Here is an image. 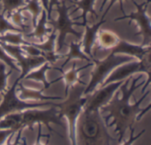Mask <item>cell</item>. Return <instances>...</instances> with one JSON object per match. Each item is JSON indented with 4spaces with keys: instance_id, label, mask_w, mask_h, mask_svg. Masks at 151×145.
<instances>
[{
    "instance_id": "1",
    "label": "cell",
    "mask_w": 151,
    "mask_h": 145,
    "mask_svg": "<svg viewBox=\"0 0 151 145\" xmlns=\"http://www.w3.org/2000/svg\"><path fill=\"white\" fill-rule=\"evenodd\" d=\"M142 77L141 75L139 77L133 78V82L131 84L130 88H128V85L132 78L128 77L125 80L122 85L119 87L122 92V97L119 98V92L114 93L111 100L104 107L100 108V112L107 113L108 114L104 117V122L107 128L115 127L114 132L118 135V143L121 144V142L125 138V135L127 131L132 129L137 122V118L139 114L142 111L140 106L142 101L147 98L150 94V91H147L144 95H142L140 100H136L134 104L130 103V99L133 96L134 92L142 85H137V81Z\"/></svg>"
},
{
    "instance_id": "2",
    "label": "cell",
    "mask_w": 151,
    "mask_h": 145,
    "mask_svg": "<svg viewBox=\"0 0 151 145\" xmlns=\"http://www.w3.org/2000/svg\"><path fill=\"white\" fill-rule=\"evenodd\" d=\"M58 112V108L56 106H51L46 110L32 108L10 114L0 120V129H12L17 133L19 129L28 128L29 130L34 131V126L35 124H43L50 133H57L50 125L52 123L64 127L61 122L62 118L59 116Z\"/></svg>"
},
{
    "instance_id": "3",
    "label": "cell",
    "mask_w": 151,
    "mask_h": 145,
    "mask_svg": "<svg viewBox=\"0 0 151 145\" xmlns=\"http://www.w3.org/2000/svg\"><path fill=\"white\" fill-rule=\"evenodd\" d=\"M111 141L116 139L109 134L101 112L83 109L77 121L76 144L111 145Z\"/></svg>"
},
{
    "instance_id": "4",
    "label": "cell",
    "mask_w": 151,
    "mask_h": 145,
    "mask_svg": "<svg viewBox=\"0 0 151 145\" xmlns=\"http://www.w3.org/2000/svg\"><path fill=\"white\" fill-rule=\"evenodd\" d=\"M86 84H76L67 92V99L61 103H56L59 116L65 117L68 122L69 138L72 145L76 144V126L79 115L84 108L88 100V95L83 96Z\"/></svg>"
},
{
    "instance_id": "5",
    "label": "cell",
    "mask_w": 151,
    "mask_h": 145,
    "mask_svg": "<svg viewBox=\"0 0 151 145\" xmlns=\"http://www.w3.org/2000/svg\"><path fill=\"white\" fill-rule=\"evenodd\" d=\"M134 57L129 55H119L118 54L110 53L104 59L94 61L95 68L90 73V81L88 85H86L83 91V96L91 94L96 91V87L104 83L106 77L112 72L114 69L122 65L124 63L133 62Z\"/></svg>"
},
{
    "instance_id": "6",
    "label": "cell",
    "mask_w": 151,
    "mask_h": 145,
    "mask_svg": "<svg viewBox=\"0 0 151 145\" xmlns=\"http://www.w3.org/2000/svg\"><path fill=\"white\" fill-rule=\"evenodd\" d=\"M19 83V80L17 78L12 84V85L3 93V100H1L0 101V120L10 114L19 113L32 108H40L44 106H56V103H53L51 101L31 103L21 100L17 94V86Z\"/></svg>"
},
{
    "instance_id": "7",
    "label": "cell",
    "mask_w": 151,
    "mask_h": 145,
    "mask_svg": "<svg viewBox=\"0 0 151 145\" xmlns=\"http://www.w3.org/2000/svg\"><path fill=\"white\" fill-rule=\"evenodd\" d=\"M66 0H62L61 1V5L58 4L57 5V11L58 13V18L57 19H52L50 18V20L47 21V24H50L53 26V30L55 32L58 33V35H57V39H58V48L56 49V52L60 51L64 46H65V38L66 35L71 33L73 34L77 40H80L81 37V33L75 31L73 28V25H77V26H82V23L80 22H75L72 19H70L69 18V14H68V10L70 9V7L66 6L65 4Z\"/></svg>"
},
{
    "instance_id": "8",
    "label": "cell",
    "mask_w": 151,
    "mask_h": 145,
    "mask_svg": "<svg viewBox=\"0 0 151 145\" xmlns=\"http://www.w3.org/2000/svg\"><path fill=\"white\" fill-rule=\"evenodd\" d=\"M146 73L148 79L151 78V62L150 55L144 57L142 60L136 62L127 63L122 65H119L106 77L101 86H104L108 84L126 80L129 77H131L135 73Z\"/></svg>"
},
{
    "instance_id": "9",
    "label": "cell",
    "mask_w": 151,
    "mask_h": 145,
    "mask_svg": "<svg viewBox=\"0 0 151 145\" xmlns=\"http://www.w3.org/2000/svg\"><path fill=\"white\" fill-rule=\"evenodd\" d=\"M133 4L137 8L136 11L131 12L129 14H124L121 17L115 18L114 21H120L123 19L134 20L139 26V32L134 33V35H142V46L148 47L150 46L151 42V26L150 18L147 14V9L150 3V0H147L141 4H137L134 0H131Z\"/></svg>"
},
{
    "instance_id": "10",
    "label": "cell",
    "mask_w": 151,
    "mask_h": 145,
    "mask_svg": "<svg viewBox=\"0 0 151 145\" xmlns=\"http://www.w3.org/2000/svg\"><path fill=\"white\" fill-rule=\"evenodd\" d=\"M0 46L12 56L15 59L16 63L19 65L21 73L18 79L22 80L30 71L35 69H37L44 63L46 60L42 56H30L26 55L22 50L20 46H14L6 44L0 41Z\"/></svg>"
},
{
    "instance_id": "11",
    "label": "cell",
    "mask_w": 151,
    "mask_h": 145,
    "mask_svg": "<svg viewBox=\"0 0 151 145\" xmlns=\"http://www.w3.org/2000/svg\"><path fill=\"white\" fill-rule=\"evenodd\" d=\"M125 80L108 84L104 86H101L100 89L94 91L91 94L88 95V100L83 109L89 111L100 110V108L105 106L113 97L114 93L119 89Z\"/></svg>"
},
{
    "instance_id": "12",
    "label": "cell",
    "mask_w": 151,
    "mask_h": 145,
    "mask_svg": "<svg viewBox=\"0 0 151 145\" xmlns=\"http://www.w3.org/2000/svg\"><path fill=\"white\" fill-rule=\"evenodd\" d=\"M111 53L125 54L138 60H142L144 57L150 55V46L143 47L142 45H135L120 39L119 43L111 49Z\"/></svg>"
},
{
    "instance_id": "13",
    "label": "cell",
    "mask_w": 151,
    "mask_h": 145,
    "mask_svg": "<svg viewBox=\"0 0 151 145\" xmlns=\"http://www.w3.org/2000/svg\"><path fill=\"white\" fill-rule=\"evenodd\" d=\"M56 40H57V32L53 30L48 35L46 41H43L42 42H39V43H36V42H30V43L33 46H35L36 48L42 51V56L44 57L47 63H53L57 60L64 56V55H58L56 54V50H55Z\"/></svg>"
},
{
    "instance_id": "14",
    "label": "cell",
    "mask_w": 151,
    "mask_h": 145,
    "mask_svg": "<svg viewBox=\"0 0 151 145\" xmlns=\"http://www.w3.org/2000/svg\"><path fill=\"white\" fill-rule=\"evenodd\" d=\"M105 16H102V18L100 19L99 22L96 24L93 25L92 26H88V25L85 26V33L83 35V40H82V50L83 52L89 56V58L94 60L93 54H92V48L96 41L97 37V33L100 30V27L102 25H104L107 20L104 19Z\"/></svg>"
},
{
    "instance_id": "15",
    "label": "cell",
    "mask_w": 151,
    "mask_h": 145,
    "mask_svg": "<svg viewBox=\"0 0 151 145\" xmlns=\"http://www.w3.org/2000/svg\"><path fill=\"white\" fill-rule=\"evenodd\" d=\"M94 63H90L83 67H81L79 69L76 68V63H73L72 68L67 71V72H64L63 71V69L62 68H55L56 70H59L61 73H62V77H58L56 79V81H59L60 79H63L64 82H65V96L67 95V92H68V90L73 86L74 85L76 84H85L84 82H82L80 77H79V72L81 70H84L91 65H93Z\"/></svg>"
},
{
    "instance_id": "16",
    "label": "cell",
    "mask_w": 151,
    "mask_h": 145,
    "mask_svg": "<svg viewBox=\"0 0 151 145\" xmlns=\"http://www.w3.org/2000/svg\"><path fill=\"white\" fill-rule=\"evenodd\" d=\"M17 91L19 92V98L21 100H37V101H49L62 100V97L58 96H46L42 93V88L41 90H35L25 87L22 84H18Z\"/></svg>"
},
{
    "instance_id": "17",
    "label": "cell",
    "mask_w": 151,
    "mask_h": 145,
    "mask_svg": "<svg viewBox=\"0 0 151 145\" xmlns=\"http://www.w3.org/2000/svg\"><path fill=\"white\" fill-rule=\"evenodd\" d=\"M47 11L45 10H42L40 18L37 20L36 25L34 26L35 29L33 32L29 33H23V37L26 38H36L39 40L40 42H42L44 41V38L46 36H48L50 33H51V29L48 28L46 26L47 25Z\"/></svg>"
},
{
    "instance_id": "18",
    "label": "cell",
    "mask_w": 151,
    "mask_h": 145,
    "mask_svg": "<svg viewBox=\"0 0 151 145\" xmlns=\"http://www.w3.org/2000/svg\"><path fill=\"white\" fill-rule=\"evenodd\" d=\"M97 33V47L96 48H102L104 50L113 48L119 41L120 38L117 33L112 31L102 29Z\"/></svg>"
},
{
    "instance_id": "19",
    "label": "cell",
    "mask_w": 151,
    "mask_h": 145,
    "mask_svg": "<svg viewBox=\"0 0 151 145\" xmlns=\"http://www.w3.org/2000/svg\"><path fill=\"white\" fill-rule=\"evenodd\" d=\"M52 67L50 66V63L46 62L42 65L38 67L37 70L30 71L23 79H26V80H35V81L42 83L43 84L42 90L44 91V90L48 89L52 84L56 83L55 80L52 81V82H48L47 78H46V72H47V70H49Z\"/></svg>"
},
{
    "instance_id": "20",
    "label": "cell",
    "mask_w": 151,
    "mask_h": 145,
    "mask_svg": "<svg viewBox=\"0 0 151 145\" xmlns=\"http://www.w3.org/2000/svg\"><path fill=\"white\" fill-rule=\"evenodd\" d=\"M82 42L79 41V42H75V41H71L70 45H69V52L65 55L66 56L65 61L64 62V63L62 64V66L60 68H64L70 61L74 60V59H80V60H85L87 62H90V63H94L95 59H91L88 56H87V55L82 52Z\"/></svg>"
},
{
    "instance_id": "21",
    "label": "cell",
    "mask_w": 151,
    "mask_h": 145,
    "mask_svg": "<svg viewBox=\"0 0 151 145\" xmlns=\"http://www.w3.org/2000/svg\"><path fill=\"white\" fill-rule=\"evenodd\" d=\"M70 3L77 5V8L73 11L75 12L78 10L81 9L82 10V15L79 16L78 18H74V20L79 19L81 18H82L83 22H82V26H85L87 25V14L88 12H90L93 16H96V18H98V14H96V11L94 9V4L96 2V0H80V1H73V0H67Z\"/></svg>"
},
{
    "instance_id": "22",
    "label": "cell",
    "mask_w": 151,
    "mask_h": 145,
    "mask_svg": "<svg viewBox=\"0 0 151 145\" xmlns=\"http://www.w3.org/2000/svg\"><path fill=\"white\" fill-rule=\"evenodd\" d=\"M19 10L20 11H27L31 14L33 26H35L36 25L39 16L41 15V13L42 11V8L40 0H26V4Z\"/></svg>"
},
{
    "instance_id": "23",
    "label": "cell",
    "mask_w": 151,
    "mask_h": 145,
    "mask_svg": "<svg viewBox=\"0 0 151 145\" xmlns=\"http://www.w3.org/2000/svg\"><path fill=\"white\" fill-rule=\"evenodd\" d=\"M0 41L14 46H23V45L30 44V42L24 40L23 33H15V32H8L0 35Z\"/></svg>"
},
{
    "instance_id": "24",
    "label": "cell",
    "mask_w": 151,
    "mask_h": 145,
    "mask_svg": "<svg viewBox=\"0 0 151 145\" xmlns=\"http://www.w3.org/2000/svg\"><path fill=\"white\" fill-rule=\"evenodd\" d=\"M3 9L2 12L4 14L8 13L10 15L16 10L20 9L26 4V0H0Z\"/></svg>"
},
{
    "instance_id": "25",
    "label": "cell",
    "mask_w": 151,
    "mask_h": 145,
    "mask_svg": "<svg viewBox=\"0 0 151 145\" xmlns=\"http://www.w3.org/2000/svg\"><path fill=\"white\" fill-rule=\"evenodd\" d=\"M7 32H15V33H23L21 29L12 24L5 17L4 14L0 12V35L7 33Z\"/></svg>"
},
{
    "instance_id": "26",
    "label": "cell",
    "mask_w": 151,
    "mask_h": 145,
    "mask_svg": "<svg viewBox=\"0 0 151 145\" xmlns=\"http://www.w3.org/2000/svg\"><path fill=\"white\" fill-rule=\"evenodd\" d=\"M0 61L10 67L12 70H19L17 67V63L13 57H12L1 46H0Z\"/></svg>"
},
{
    "instance_id": "27",
    "label": "cell",
    "mask_w": 151,
    "mask_h": 145,
    "mask_svg": "<svg viewBox=\"0 0 151 145\" xmlns=\"http://www.w3.org/2000/svg\"><path fill=\"white\" fill-rule=\"evenodd\" d=\"M9 18H11V19H12L13 25L16 26L17 27H19V29H21V30L23 31V33H24L25 29H27V28L28 27L27 26H26V25L24 24L25 18H24V16L21 14V11H20L19 10H17L16 11L12 12V13L10 15Z\"/></svg>"
},
{
    "instance_id": "28",
    "label": "cell",
    "mask_w": 151,
    "mask_h": 145,
    "mask_svg": "<svg viewBox=\"0 0 151 145\" xmlns=\"http://www.w3.org/2000/svg\"><path fill=\"white\" fill-rule=\"evenodd\" d=\"M11 74H12V70L7 72L5 69V65L4 63H0V92L1 93H4L7 90V79Z\"/></svg>"
},
{
    "instance_id": "29",
    "label": "cell",
    "mask_w": 151,
    "mask_h": 145,
    "mask_svg": "<svg viewBox=\"0 0 151 145\" xmlns=\"http://www.w3.org/2000/svg\"><path fill=\"white\" fill-rule=\"evenodd\" d=\"M21 48V50L27 55H30V56H42V53L41 50H39L38 48H36L35 46H33L31 43L28 44V45H23V46H20Z\"/></svg>"
},
{
    "instance_id": "30",
    "label": "cell",
    "mask_w": 151,
    "mask_h": 145,
    "mask_svg": "<svg viewBox=\"0 0 151 145\" xmlns=\"http://www.w3.org/2000/svg\"><path fill=\"white\" fill-rule=\"evenodd\" d=\"M131 132H130V136H129V139L127 141H126L122 145H133L134 144L135 141H137L144 133H145V129H142L137 136H134V127H133L132 129H130Z\"/></svg>"
},
{
    "instance_id": "31",
    "label": "cell",
    "mask_w": 151,
    "mask_h": 145,
    "mask_svg": "<svg viewBox=\"0 0 151 145\" xmlns=\"http://www.w3.org/2000/svg\"><path fill=\"white\" fill-rule=\"evenodd\" d=\"M108 1H110V4L108 5L107 9H106V11H105L107 13L109 12V11L111 9V7L113 6V4H114L116 2H119L120 10H121V11H122L123 14H126V13H125V11H124V9H123V1H129V0H104V2H103L102 4H101V7H100V12L104 10V5L106 4V3H107Z\"/></svg>"
},
{
    "instance_id": "32",
    "label": "cell",
    "mask_w": 151,
    "mask_h": 145,
    "mask_svg": "<svg viewBox=\"0 0 151 145\" xmlns=\"http://www.w3.org/2000/svg\"><path fill=\"white\" fill-rule=\"evenodd\" d=\"M15 132L12 129H0V145H4L11 136H13Z\"/></svg>"
},
{
    "instance_id": "33",
    "label": "cell",
    "mask_w": 151,
    "mask_h": 145,
    "mask_svg": "<svg viewBox=\"0 0 151 145\" xmlns=\"http://www.w3.org/2000/svg\"><path fill=\"white\" fill-rule=\"evenodd\" d=\"M22 131H23V129H19V131H18V135H17V136H16V139H15V141L14 142H10L11 141V139H12V137L13 136H11L9 138H8V140L6 141V144L4 145H19L20 144V140H21V136H22Z\"/></svg>"
},
{
    "instance_id": "34",
    "label": "cell",
    "mask_w": 151,
    "mask_h": 145,
    "mask_svg": "<svg viewBox=\"0 0 151 145\" xmlns=\"http://www.w3.org/2000/svg\"><path fill=\"white\" fill-rule=\"evenodd\" d=\"M38 129H39V132H38V135H37V137H36V140H35V143L34 145H45L41 143V137L42 136V124H38ZM23 145H27V142H26V138H24L23 140Z\"/></svg>"
},
{
    "instance_id": "35",
    "label": "cell",
    "mask_w": 151,
    "mask_h": 145,
    "mask_svg": "<svg viewBox=\"0 0 151 145\" xmlns=\"http://www.w3.org/2000/svg\"><path fill=\"white\" fill-rule=\"evenodd\" d=\"M59 4H58V0H49V10H48V12H47V18L48 20H50L51 18V10H52V7L54 5H58Z\"/></svg>"
},
{
    "instance_id": "36",
    "label": "cell",
    "mask_w": 151,
    "mask_h": 145,
    "mask_svg": "<svg viewBox=\"0 0 151 145\" xmlns=\"http://www.w3.org/2000/svg\"><path fill=\"white\" fill-rule=\"evenodd\" d=\"M40 2L42 3V5L44 7V10L48 12V10H49V0H40Z\"/></svg>"
},
{
    "instance_id": "37",
    "label": "cell",
    "mask_w": 151,
    "mask_h": 145,
    "mask_svg": "<svg viewBox=\"0 0 151 145\" xmlns=\"http://www.w3.org/2000/svg\"><path fill=\"white\" fill-rule=\"evenodd\" d=\"M2 9H3V6H2V4H1V2H0V12L2 11Z\"/></svg>"
},
{
    "instance_id": "38",
    "label": "cell",
    "mask_w": 151,
    "mask_h": 145,
    "mask_svg": "<svg viewBox=\"0 0 151 145\" xmlns=\"http://www.w3.org/2000/svg\"><path fill=\"white\" fill-rule=\"evenodd\" d=\"M0 101H1V99H0Z\"/></svg>"
},
{
    "instance_id": "39",
    "label": "cell",
    "mask_w": 151,
    "mask_h": 145,
    "mask_svg": "<svg viewBox=\"0 0 151 145\" xmlns=\"http://www.w3.org/2000/svg\"><path fill=\"white\" fill-rule=\"evenodd\" d=\"M74 1H76V0H74Z\"/></svg>"
}]
</instances>
